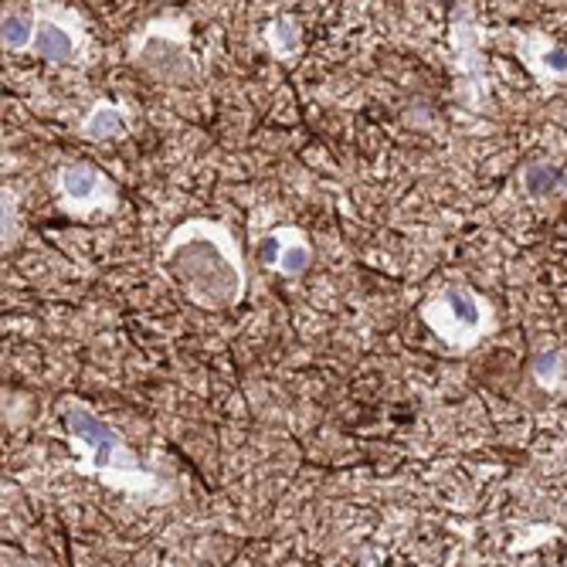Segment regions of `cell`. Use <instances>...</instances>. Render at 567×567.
<instances>
[{
    "mask_svg": "<svg viewBox=\"0 0 567 567\" xmlns=\"http://www.w3.org/2000/svg\"><path fill=\"white\" fill-rule=\"evenodd\" d=\"M164 272L204 309H228L245 296V266L235 238L218 221H187L164 245Z\"/></svg>",
    "mask_w": 567,
    "mask_h": 567,
    "instance_id": "cell-1",
    "label": "cell"
},
{
    "mask_svg": "<svg viewBox=\"0 0 567 567\" xmlns=\"http://www.w3.org/2000/svg\"><path fill=\"white\" fill-rule=\"evenodd\" d=\"M65 429L75 442H82L89 449L92 466H85V473H95L102 483L120 486V489H150L153 486V476L140 473L136 455L123 442V435L113 425L95 419L89 408L72 404L65 411Z\"/></svg>",
    "mask_w": 567,
    "mask_h": 567,
    "instance_id": "cell-2",
    "label": "cell"
},
{
    "mask_svg": "<svg viewBox=\"0 0 567 567\" xmlns=\"http://www.w3.org/2000/svg\"><path fill=\"white\" fill-rule=\"evenodd\" d=\"M425 309H432V313H442V317H449V323L445 320H439V323H429L449 347L455 343V347H473L489 327H493V320H489V306L483 302V299H476L470 289H445V296L439 299V302H429Z\"/></svg>",
    "mask_w": 567,
    "mask_h": 567,
    "instance_id": "cell-3",
    "label": "cell"
},
{
    "mask_svg": "<svg viewBox=\"0 0 567 567\" xmlns=\"http://www.w3.org/2000/svg\"><path fill=\"white\" fill-rule=\"evenodd\" d=\"M59 190H62V200L69 204V212L72 208H95L99 197H106L113 204L110 177L102 174L99 167H92V164H69V167H62Z\"/></svg>",
    "mask_w": 567,
    "mask_h": 567,
    "instance_id": "cell-4",
    "label": "cell"
},
{
    "mask_svg": "<svg viewBox=\"0 0 567 567\" xmlns=\"http://www.w3.org/2000/svg\"><path fill=\"white\" fill-rule=\"evenodd\" d=\"M31 48L51 65H69V62H79L82 55V38L69 31L65 24H59L55 18H41L31 34Z\"/></svg>",
    "mask_w": 567,
    "mask_h": 567,
    "instance_id": "cell-5",
    "label": "cell"
},
{
    "mask_svg": "<svg viewBox=\"0 0 567 567\" xmlns=\"http://www.w3.org/2000/svg\"><path fill=\"white\" fill-rule=\"evenodd\" d=\"M520 55H524L527 69H534L540 79H550V82L564 79V44L530 38L520 44Z\"/></svg>",
    "mask_w": 567,
    "mask_h": 567,
    "instance_id": "cell-6",
    "label": "cell"
},
{
    "mask_svg": "<svg viewBox=\"0 0 567 567\" xmlns=\"http://www.w3.org/2000/svg\"><path fill=\"white\" fill-rule=\"evenodd\" d=\"M126 130V120L123 113L113 106V102H99V106H92V113L82 120V136L85 140H113Z\"/></svg>",
    "mask_w": 567,
    "mask_h": 567,
    "instance_id": "cell-7",
    "label": "cell"
},
{
    "mask_svg": "<svg viewBox=\"0 0 567 567\" xmlns=\"http://www.w3.org/2000/svg\"><path fill=\"white\" fill-rule=\"evenodd\" d=\"M309 262H313V251H309V245L302 241V231L289 228L286 241H282V251H279V259H276V269L282 276H302L309 269Z\"/></svg>",
    "mask_w": 567,
    "mask_h": 567,
    "instance_id": "cell-8",
    "label": "cell"
},
{
    "mask_svg": "<svg viewBox=\"0 0 567 567\" xmlns=\"http://www.w3.org/2000/svg\"><path fill=\"white\" fill-rule=\"evenodd\" d=\"M530 371H534V381H537L540 388L557 391L560 381H564V350H560V347H544V350H537Z\"/></svg>",
    "mask_w": 567,
    "mask_h": 567,
    "instance_id": "cell-9",
    "label": "cell"
},
{
    "mask_svg": "<svg viewBox=\"0 0 567 567\" xmlns=\"http://www.w3.org/2000/svg\"><path fill=\"white\" fill-rule=\"evenodd\" d=\"M31 34H34V21L28 14H8V18H0V48L24 51V48H31Z\"/></svg>",
    "mask_w": 567,
    "mask_h": 567,
    "instance_id": "cell-10",
    "label": "cell"
},
{
    "mask_svg": "<svg viewBox=\"0 0 567 567\" xmlns=\"http://www.w3.org/2000/svg\"><path fill=\"white\" fill-rule=\"evenodd\" d=\"M18 238V194L0 187V251Z\"/></svg>",
    "mask_w": 567,
    "mask_h": 567,
    "instance_id": "cell-11",
    "label": "cell"
},
{
    "mask_svg": "<svg viewBox=\"0 0 567 567\" xmlns=\"http://www.w3.org/2000/svg\"><path fill=\"white\" fill-rule=\"evenodd\" d=\"M560 177H564L560 167H554V164H534V167H527L524 184H527V190L534 197H540V194H554L560 187Z\"/></svg>",
    "mask_w": 567,
    "mask_h": 567,
    "instance_id": "cell-12",
    "label": "cell"
},
{
    "mask_svg": "<svg viewBox=\"0 0 567 567\" xmlns=\"http://www.w3.org/2000/svg\"><path fill=\"white\" fill-rule=\"evenodd\" d=\"M269 44H272V51H276L279 59L292 55V51L299 48V24H296L292 18H279V21L269 28Z\"/></svg>",
    "mask_w": 567,
    "mask_h": 567,
    "instance_id": "cell-13",
    "label": "cell"
},
{
    "mask_svg": "<svg viewBox=\"0 0 567 567\" xmlns=\"http://www.w3.org/2000/svg\"><path fill=\"white\" fill-rule=\"evenodd\" d=\"M286 231H289V228H276V231H269V235L259 241V262H262V266L276 269V259H279V251H282Z\"/></svg>",
    "mask_w": 567,
    "mask_h": 567,
    "instance_id": "cell-14",
    "label": "cell"
}]
</instances>
